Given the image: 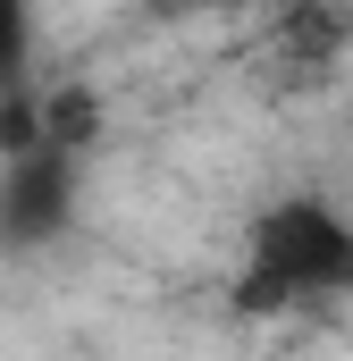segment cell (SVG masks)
<instances>
[{
	"instance_id": "obj_1",
	"label": "cell",
	"mask_w": 353,
	"mask_h": 361,
	"mask_svg": "<svg viewBox=\"0 0 353 361\" xmlns=\"http://www.w3.org/2000/svg\"><path fill=\"white\" fill-rule=\"evenodd\" d=\"M353 294V219L320 193H277L244 227V269L236 302L244 311H294V302H328Z\"/></svg>"
},
{
	"instance_id": "obj_2",
	"label": "cell",
	"mask_w": 353,
	"mask_h": 361,
	"mask_svg": "<svg viewBox=\"0 0 353 361\" xmlns=\"http://www.w3.org/2000/svg\"><path fill=\"white\" fill-rule=\"evenodd\" d=\"M76 219V169L59 143H34L8 177H0V244H42Z\"/></svg>"
}]
</instances>
